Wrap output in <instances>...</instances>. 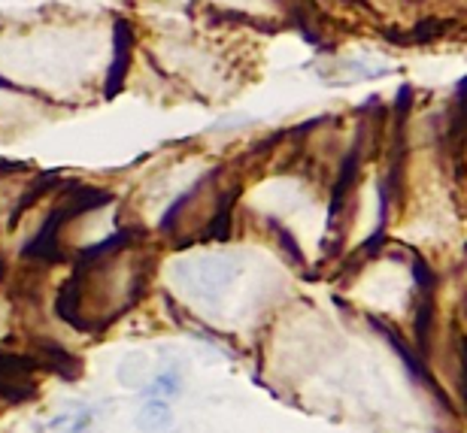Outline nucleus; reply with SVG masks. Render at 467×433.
<instances>
[{"label": "nucleus", "instance_id": "f03ea898", "mask_svg": "<svg viewBox=\"0 0 467 433\" xmlns=\"http://www.w3.org/2000/svg\"><path fill=\"white\" fill-rule=\"evenodd\" d=\"M171 407H167V400H158V397H149V403L143 409H140L137 416V428L143 433H164L171 428Z\"/></svg>", "mask_w": 467, "mask_h": 433}, {"label": "nucleus", "instance_id": "7ed1b4c3", "mask_svg": "<svg viewBox=\"0 0 467 433\" xmlns=\"http://www.w3.org/2000/svg\"><path fill=\"white\" fill-rule=\"evenodd\" d=\"M173 394H180V376L176 373H161L152 385H149V397L171 400Z\"/></svg>", "mask_w": 467, "mask_h": 433}, {"label": "nucleus", "instance_id": "f257e3e1", "mask_svg": "<svg viewBox=\"0 0 467 433\" xmlns=\"http://www.w3.org/2000/svg\"><path fill=\"white\" fill-rule=\"evenodd\" d=\"M182 279H185V285L192 291H198V294H219V291H225L231 282L237 279V261L225 255L198 258V261L185 263Z\"/></svg>", "mask_w": 467, "mask_h": 433}]
</instances>
